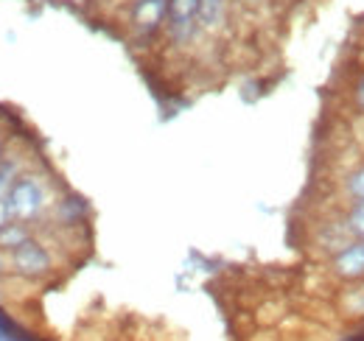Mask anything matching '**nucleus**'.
Returning <instances> with one entry per match:
<instances>
[{
	"label": "nucleus",
	"instance_id": "obj_4",
	"mask_svg": "<svg viewBox=\"0 0 364 341\" xmlns=\"http://www.w3.org/2000/svg\"><path fill=\"white\" fill-rule=\"evenodd\" d=\"M53 252L37 235H31L26 244L9 252V271L23 283H46L53 274Z\"/></svg>",
	"mask_w": 364,
	"mask_h": 341
},
{
	"label": "nucleus",
	"instance_id": "obj_8",
	"mask_svg": "<svg viewBox=\"0 0 364 341\" xmlns=\"http://www.w3.org/2000/svg\"><path fill=\"white\" fill-rule=\"evenodd\" d=\"M230 23V0H202L199 11V26L205 37H216L228 28Z\"/></svg>",
	"mask_w": 364,
	"mask_h": 341
},
{
	"label": "nucleus",
	"instance_id": "obj_13",
	"mask_svg": "<svg viewBox=\"0 0 364 341\" xmlns=\"http://www.w3.org/2000/svg\"><path fill=\"white\" fill-rule=\"evenodd\" d=\"M342 221H345V227L350 229L353 238H362L364 241V199L362 202L342 205Z\"/></svg>",
	"mask_w": 364,
	"mask_h": 341
},
{
	"label": "nucleus",
	"instance_id": "obj_3",
	"mask_svg": "<svg viewBox=\"0 0 364 341\" xmlns=\"http://www.w3.org/2000/svg\"><path fill=\"white\" fill-rule=\"evenodd\" d=\"M168 0H129L127 3V34L132 45L149 48L166 28Z\"/></svg>",
	"mask_w": 364,
	"mask_h": 341
},
{
	"label": "nucleus",
	"instance_id": "obj_12",
	"mask_svg": "<svg viewBox=\"0 0 364 341\" xmlns=\"http://www.w3.org/2000/svg\"><path fill=\"white\" fill-rule=\"evenodd\" d=\"M31 235H34V227L31 224H26V221H9L6 227H0V252L9 255L20 244H26Z\"/></svg>",
	"mask_w": 364,
	"mask_h": 341
},
{
	"label": "nucleus",
	"instance_id": "obj_15",
	"mask_svg": "<svg viewBox=\"0 0 364 341\" xmlns=\"http://www.w3.org/2000/svg\"><path fill=\"white\" fill-rule=\"evenodd\" d=\"M9 221H14V218H11V210H9V202L0 199V227H6Z\"/></svg>",
	"mask_w": 364,
	"mask_h": 341
},
{
	"label": "nucleus",
	"instance_id": "obj_1",
	"mask_svg": "<svg viewBox=\"0 0 364 341\" xmlns=\"http://www.w3.org/2000/svg\"><path fill=\"white\" fill-rule=\"evenodd\" d=\"M56 196L59 193L53 190V179L48 173L28 168L17 176L6 202H9V210H11L14 221H26V224L37 227V224H46Z\"/></svg>",
	"mask_w": 364,
	"mask_h": 341
},
{
	"label": "nucleus",
	"instance_id": "obj_2",
	"mask_svg": "<svg viewBox=\"0 0 364 341\" xmlns=\"http://www.w3.org/2000/svg\"><path fill=\"white\" fill-rule=\"evenodd\" d=\"M199 11H202V0H168L163 40L174 50H188L205 37L199 26Z\"/></svg>",
	"mask_w": 364,
	"mask_h": 341
},
{
	"label": "nucleus",
	"instance_id": "obj_11",
	"mask_svg": "<svg viewBox=\"0 0 364 341\" xmlns=\"http://www.w3.org/2000/svg\"><path fill=\"white\" fill-rule=\"evenodd\" d=\"M339 199H342V205L364 199V163H359L356 168L345 170V173H339Z\"/></svg>",
	"mask_w": 364,
	"mask_h": 341
},
{
	"label": "nucleus",
	"instance_id": "obj_6",
	"mask_svg": "<svg viewBox=\"0 0 364 341\" xmlns=\"http://www.w3.org/2000/svg\"><path fill=\"white\" fill-rule=\"evenodd\" d=\"M90 218V205L73 193V190H62L50 207V213L46 218V227H53V229H79L85 227Z\"/></svg>",
	"mask_w": 364,
	"mask_h": 341
},
{
	"label": "nucleus",
	"instance_id": "obj_14",
	"mask_svg": "<svg viewBox=\"0 0 364 341\" xmlns=\"http://www.w3.org/2000/svg\"><path fill=\"white\" fill-rule=\"evenodd\" d=\"M350 107L356 109V115H364V70L350 85Z\"/></svg>",
	"mask_w": 364,
	"mask_h": 341
},
{
	"label": "nucleus",
	"instance_id": "obj_9",
	"mask_svg": "<svg viewBox=\"0 0 364 341\" xmlns=\"http://www.w3.org/2000/svg\"><path fill=\"white\" fill-rule=\"evenodd\" d=\"M336 308H339V313H342L345 319L362 322L364 319V280L342 286V291H339V297H336Z\"/></svg>",
	"mask_w": 364,
	"mask_h": 341
},
{
	"label": "nucleus",
	"instance_id": "obj_7",
	"mask_svg": "<svg viewBox=\"0 0 364 341\" xmlns=\"http://www.w3.org/2000/svg\"><path fill=\"white\" fill-rule=\"evenodd\" d=\"M328 274L333 283L348 286V283H359L364 280V241L353 238L339 255L328 260Z\"/></svg>",
	"mask_w": 364,
	"mask_h": 341
},
{
	"label": "nucleus",
	"instance_id": "obj_18",
	"mask_svg": "<svg viewBox=\"0 0 364 341\" xmlns=\"http://www.w3.org/2000/svg\"><path fill=\"white\" fill-rule=\"evenodd\" d=\"M238 3H241V6H261L264 0H238Z\"/></svg>",
	"mask_w": 364,
	"mask_h": 341
},
{
	"label": "nucleus",
	"instance_id": "obj_10",
	"mask_svg": "<svg viewBox=\"0 0 364 341\" xmlns=\"http://www.w3.org/2000/svg\"><path fill=\"white\" fill-rule=\"evenodd\" d=\"M28 157L26 154H20V151H6V157H3V163H0V199H6L9 196V190H11V185L17 182V176L23 173V170H28Z\"/></svg>",
	"mask_w": 364,
	"mask_h": 341
},
{
	"label": "nucleus",
	"instance_id": "obj_17",
	"mask_svg": "<svg viewBox=\"0 0 364 341\" xmlns=\"http://www.w3.org/2000/svg\"><path fill=\"white\" fill-rule=\"evenodd\" d=\"M6 151H9V148H6V137L0 134V163H3V157H6Z\"/></svg>",
	"mask_w": 364,
	"mask_h": 341
},
{
	"label": "nucleus",
	"instance_id": "obj_5",
	"mask_svg": "<svg viewBox=\"0 0 364 341\" xmlns=\"http://www.w3.org/2000/svg\"><path fill=\"white\" fill-rule=\"evenodd\" d=\"M350 241H353V235H350V229L342 221V207L333 210V213H328V218L317 221L314 229H311V235H309L311 252L317 257H322V260H331L333 255H339Z\"/></svg>",
	"mask_w": 364,
	"mask_h": 341
},
{
	"label": "nucleus",
	"instance_id": "obj_16",
	"mask_svg": "<svg viewBox=\"0 0 364 341\" xmlns=\"http://www.w3.org/2000/svg\"><path fill=\"white\" fill-rule=\"evenodd\" d=\"M9 271V255L6 252H0V277Z\"/></svg>",
	"mask_w": 364,
	"mask_h": 341
}]
</instances>
